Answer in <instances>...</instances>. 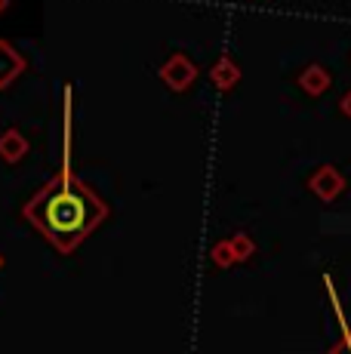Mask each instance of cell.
<instances>
[{"label":"cell","mask_w":351,"mask_h":354,"mask_svg":"<svg viewBox=\"0 0 351 354\" xmlns=\"http://www.w3.org/2000/svg\"><path fill=\"white\" fill-rule=\"evenodd\" d=\"M213 262L216 265H222V268H225V265H231V262H238V256H234V247H231V241H219L213 247Z\"/></svg>","instance_id":"cell-9"},{"label":"cell","mask_w":351,"mask_h":354,"mask_svg":"<svg viewBox=\"0 0 351 354\" xmlns=\"http://www.w3.org/2000/svg\"><path fill=\"white\" fill-rule=\"evenodd\" d=\"M0 268H3V256H0Z\"/></svg>","instance_id":"cell-12"},{"label":"cell","mask_w":351,"mask_h":354,"mask_svg":"<svg viewBox=\"0 0 351 354\" xmlns=\"http://www.w3.org/2000/svg\"><path fill=\"white\" fill-rule=\"evenodd\" d=\"M160 77H164V84L173 86V90H185V86L198 77V68L191 65V59H188V56L176 53V56L167 59L164 68H160Z\"/></svg>","instance_id":"cell-2"},{"label":"cell","mask_w":351,"mask_h":354,"mask_svg":"<svg viewBox=\"0 0 351 354\" xmlns=\"http://www.w3.org/2000/svg\"><path fill=\"white\" fill-rule=\"evenodd\" d=\"M22 71H25V59L19 56V53L12 50L6 40H0V90H3V86H10Z\"/></svg>","instance_id":"cell-4"},{"label":"cell","mask_w":351,"mask_h":354,"mask_svg":"<svg viewBox=\"0 0 351 354\" xmlns=\"http://www.w3.org/2000/svg\"><path fill=\"white\" fill-rule=\"evenodd\" d=\"M339 108H342V114H345V118H351V93H345V96H342Z\"/></svg>","instance_id":"cell-10"},{"label":"cell","mask_w":351,"mask_h":354,"mask_svg":"<svg viewBox=\"0 0 351 354\" xmlns=\"http://www.w3.org/2000/svg\"><path fill=\"white\" fill-rule=\"evenodd\" d=\"M231 247H234V256H238V262H247V259L256 253V243H253V237H249L247 231H240V234L231 237Z\"/></svg>","instance_id":"cell-8"},{"label":"cell","mask_w":351,"mask_h":354,"mask_svg":"<svg viewBox=\"0 0 351 354\" xmlns=\"http://www.w3.org/2000/svg\"><path fill=\"white\" fill-rule=\"evenodd\" d=\"M6 6H10V0H0V12H6Z\"/></svg>","instance_id":"cell-11"},{"label":"cell","mask_w":351,"mask_h":354,"mask_svg":"<svg viewBox=\"0 0 351 354\" xmlns=\"http://www.w3.org/2000/svg\"><path fill=\"white\" fill-rule=\"evenodd\" d=\"M299 84H302V90H305L308 96H321V93H327V90H330L333 77H330L327 68H321V65H308L305 71L299 74Z\"/></svg>","instance_id":"cell-5"},{"label":"cell","mask_w":351,"mask_h":354,"mask_svg":"<svg viewBox=\"0 0 351 354\" xmlns=\"http://www.w3.org/2000/svg\"><path fill=\"white\" fill-rule=\"evenodd\" d=\"M308 185H312V192L321 197V201H336V197L345 192V179H342V173L336 167H321L312 176Z\"/></svg>","instance_id":"cell-3"},{"label":"cell","mask_w":351,"mask_h":354,"mask_svg":"<svg viewBox=\"0 0 351 354\" xmlns=\"http://www.w3.org/2000/svg\"><path fill=\"white\" fill-rule=\"evenodd\" d=\"M213 84L216 86H222V90H228V86H234V80H240V71H238V65L231 62V59H219V62L213 65Z\"/></svg>","instance_id":"cell-7"},{"label":"cell","mask_w":351,"mask_h":354,"mask_svg":"<svg viewBox=\"0 0 351 354\" xmlns=\"http://www.w3.org/2000/svg\"><path fill=\"white\" fill-rule=\"evenodd\" d=\"M25 216H28L62 253H68V250L77 247V243L105 219V203L80 179H74L71 169H65L59 179H53L50 185L25 207Z\"/></svg>","instance_id":"cell-1"},{"label":"cell","mask_w":351,"mask_h":354,"mask_svg":"<svg viewBox=\"0 0 351 354\" xmlns=\"http://www.w3.org/2000/svg\"><path fill=\"white\" fill-rule=\"evenodd\" d=\"M28 154V142H25V136L19 133V129H6L3 136H0V158L6 163H19Z\"/></svg>","instance_id":"cell-6"}]
</instances>
